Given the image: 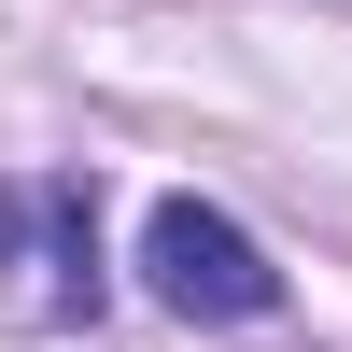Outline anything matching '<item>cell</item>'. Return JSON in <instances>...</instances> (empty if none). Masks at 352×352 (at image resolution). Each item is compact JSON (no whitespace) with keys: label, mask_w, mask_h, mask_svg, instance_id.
<instances>
[{"label":"cell","mask_w":352,"mask_h":352,"mask_svg":"<svg viewBox=\"0 0 352 352\" xmlns=\"http://www.w3.org/2000/svg\"><path fill=\"white\" fill-rule=\"evenodd\" d=\"M141 268H155V296L184 310V324H254V310H282V268H268L226 212H197V197H155Z\"/></svg>","instance_id":"6da1fadb"},{"label":"cell","mask_w":352,"mask_h":352,"mask_svg":"<svg viewBox=\"0 0 352 352\" xmlns=\"http://www.w3.org/2000/svg\"><path fill=\"white\" fill-rule=\"evenodd\" d=\"M0 254L28 268V310H99V240H85V184H0Z\"/></svg>","instance_id":"7a4b0ae2"}]
</instances>
